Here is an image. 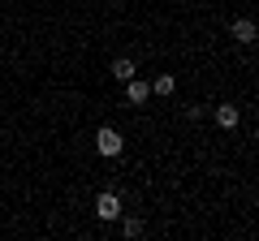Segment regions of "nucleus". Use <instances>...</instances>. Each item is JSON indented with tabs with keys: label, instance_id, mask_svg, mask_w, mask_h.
Masks as SVG:
<instances>
[{
	"label": "nucleus",
	"instance_id": "nucleus-1",
	"mask_svg": "<svg viewBox=\"0 0 259 241\" xmlns=\"http://www.w3.org/2000/svg\"><path fill=\"white\" fill-rule=\"evenodd\" d=\"M121 147H125V138H121L112 125H104V130H95V151H100L104 159H117L121 155Z\"/></svg>",
	"mask_w": 259,
	"mask_h": 241
},
{
	"label": "nucleus",
	"instance_id": "nucleus-2",
	"mask_svg": "<svg viewBox=\"0 0 259 241\" xmlns=\"http://www.w3.org/2000/svg\"><path fill=\"white\" fill-rule=\"evenodd\" d=\"M229 35L233 39H238V43H255V39H259V30H255V22H250V18H233V26H229Z\"/></svg>",
	"mask_w": 259,
	"mask_h": 241
},
{
	"label": "nucleus",
	"instance_id": "nucleus-3",
	"mask_svg": "<svg viewBox=\"0 0 259 241\" xmlns=\"http://www.w3.org/2000/svg\"><path fill=\"white\" fill-rule=\"evenodd\" d=\"M151 99V82H139V74L125 82V103H147Z\"/></svg>",
	"mask_w": 259,
	"mask_h": 241
},
{
	"label": "nucleus",
	"instance_id": "nucleus-4",
	"mask_svg": "<svg viewBox=\"0 0 259 241\" xmlns=\"http://www.w3.org/2000/svg\"><path fill=\"white\" fill-rule=\"evenodd\" d=\"M95 215H100V220H117L121 215V198L117 194H100L95 198Z\"/></svg>",
	"mask_w": 259,
	"mask_h": 241
},
{
	"label": "nucleus",
	"instance_id": "nucleus-5",
	"mask_svg": "<svg viewBox=\"0 0 259 241\" xmlns=\"http://www.w3.org/2000/svg\"><path fill=\"white\" fill-rule=\"evenodd\" d=\"M134 74H139V69H134V61H130V56H121V61H112V78H117V82H130Z\"/></svg>",
	"mask_w": 259,
	"mask_h": 241
},
{
	"label": "nucleus",
	"instance_id": "nucleus-6",
	"mask_svg": "<svg viewBox=\"0 0 259 241\" xmlns=\"http://www.w3.org/2000/svg\"><path fill=\"white\" fill-rule=\"evenodd\" d=\"M216 125H221V130H233V125H238V108H233V103H221V108H216Z\"/></svg>",
	"mask_w": 259,
	"mask_h": 241
},
{
	"label": "nucleus",
	"instance_id": "nucleus-7",
	"mask_svg": "<svg viewBox=\"0 0 259 241\" xmlns=\"http://www.w3.org/2000/svg\"><path fill=\"white\" fill-rule=\"evenodd\" d=\"M177 91V78L173 74H160L156 82H151V95H173Z\"/></svg>",
	"mask_w": 259,
	"mask_h": 241
},
{
	"label": "nucleus",
	"instance_id": "nucleus-8",
	"mask_svg": "<svg viewBox=\"0 0 259 241\" xmlns=\"http://www.w3.org/2000/svg\"><path fill=\"white\" fill-rule=\"evenodd\" d=\"M139 232H143V220H139V215H130V220H125V237H139Z\"/></svg>",
	"mask_w": 259,
	"mask_h": 241
},
{
	"label": "nucleus",
	"instance_id": "nucleus-9",
	"mask_svg": "<svg viewBox=\"0 0 259 241\" xmlns=\"http://www.w3.org/2000/svg\"><path fill=\"white\" fill-rule=\"evenodd\" d=\"M108 5H125V0H108Z\"/></svg>",
	"mask_w": 259,
	"mask_h": 241
}]
</instances>
